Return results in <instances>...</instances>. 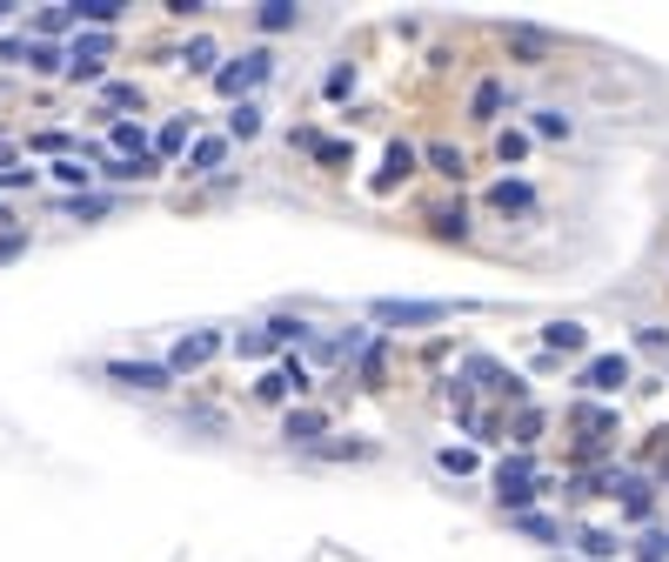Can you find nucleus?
Masks as SVG:
<instances>
[{
    "instance_id": "f257e3e1",
    "label": "nucleus",
    "mask_w": 669,
    "mask_h": 562,
    "mask_svg": "<svg viewBox=\"0 0 669 562\" xmlns=\"http://www.w3.org/2000/svg\"><path fill=\"white\" fill-rule=\"evenodd\" d=\"M268 74H275V54H268V47H248V54H234V60H221V67H215V95L248 101Z\"/></svg>"
},
{
    "instance_id": "f03ea898",
    "label": "nucleus",
    "mask_w": 669,
    "mask_h": 562,
    "mask_svg": "<svg viewBox=\"0 0 669 562\" xmlns=\"http://www.w3.org/2000/svg\"><path fill=\"white\" fill-rule=\"evenodd\" d=\"M369 315L388 321V329H429V321H449L456 315V301H375Z\"/></svg>"
},
{
    "instance_id": "7ed1b4c3",
    "label": "nucleus",
    "mask_w": 669,
    "mask_h": 562,
    "mask_svg": "<svg viewBox=\"0 0 669 562\" xmlns=\"http://www.w3.org/2000/svg\"><path fill=\"white\" fill-rule=\"evenodd\" d=\"M215 355H221V335H215V329H195V335L175 342V355H167L161 368H167V375H195V368H208Z\"/></svg>"
},
{
    "instance_id": "20e7f679",
    "label": "nucleus",
    "mask_w": 669,
    "mask_h": 562,
    "mask_svg": "<svg viewBox=\"0 0 669 562\" xmlns=\"http://www.w3.org/2000/svg\"><path fill=\"white\" fill-rule=\"evenodd\" d=\"M536 496H542V482H536V475H495V503L509 509V516H529Z\"/></svg>"
},
{
    "instance_id": "39448f33",
    "label": "nucleus",
    "mask_w": 669,
    "mask_h": 562,
    "mask_svg": "<svg viewBox=\"0 0 669 562\" xmlns=\"http://www.w3.org/2000/svg\"><path fill=\"white\" fill-rule=\"evenodd\" d=\"M108 382H121V388H167V382H175V375H167L161 362H108Z\"/></svg>"
},
{
    "instance_id": "423d86ee",
    "label": "nucleus",
    "mask_w": 669,
    "mask_h": 562,
    "mask_svg": "<svg viewBox=\"0 0 669 562\" xmlns=\"http://www.w3.org/2000/svg\"><path fill=\"white\" fill-rule=\"evenodd\" d=\"M623 382H629V355H596L582 368V388H596V395H616Z\"/></svg>"
},
{
    "instance_id": "0eeeda50",
    "label": "nucleus",
    "mask_w": 669,
    "mask_h": 562,
    "mask_svg": "<svg viewBox=\"0 0 669 562\" xmlns=\"http://www.w3.org/2000/svg\"><path fill=\"white\" fill-rule=\"evenodd\" d=\"M228 161V134H195L188 141V175H215Z\"/></svg>"
},
{
    "instance_id": "6e6552de",
    "label": "nucleus",
    "mask_w": 669,
    "mask_h": 562,
    "mask_svg": "<svg viewBox=\"0 0 669 562\" xmlns=\"http://www.w3.org/2000/svg\"><path fill=\"white\" fill-rule=\"evenodd\" d=\"M489 201H495L502 214H529V208H536V188H529V181H509V175H502V181L489 188Z\"/></svg>"
},
{
    "instance_id": "1a4fd4ad",
    "label": "nucleus",
    "mask_w": 669,
    "mask_h": 562,
    "mask_svg": "<svg viewBox=\"0 0 669 562\" xmlns=\"http://www.w3.org/2000/svg\"><path fill=\"white\" fill-rule=\"evenodd\" d=\"M415 161H423V154H415V147H408V141H388V168H382V175H375V188H382V195H388V188H395V181H408V175H415Z\"/></svg>"
},
{
    "instance_id": "9d476101",
    "label": "nucleus",
    "mask_w": 669,
    "mask_h": 562,
    "mask_svg": "<svg viewBox=\"0 0 669 562\" xmlns=\"http://www.w3.org/2000/svg\"><path fill=\"white\" fill-rule=\"evenodd\" d=\"M108 141H114V161L147 154V128H141V121H108Z\"/></svg>"
},
{
    "instance_id": "9b49d317",
    "label": "nucleus",
    "mask_w": 669,
    "mask_h": 562,
    "mask_svg": "<svg viewBox=\"0 0 669 562\" xmlns=\"http://www.w3.org/2000/svg\"><path fill=\"white\" fill-rule=\"evenodd\" d=\"M295 21H301L295 0H262V8H255V27H262V34H288Z\"/></svg>"
},
{
    "instance_id": "f8f14e48",
    "label": "nucleus",
    "mask_w": 669,
    "mask_h": 562,
    "mask_svg": "<svg viewBox=\"0 0 669 562\" xmlns=\"http://www.w3.org/2000/svg\"><path fill=\"white\" fill-rule=\"evenodd\" d=\"M108 47H114L108 34H74V47H67V60H61V67H101V60H108Z\"/></svg>"
},
{
    "instance_id": "ddd939ff",
    "label": "nucleus",
    "mask_w": 669,
    "mask_h": 562,
    "mask_svg": "<svg viewBox=\"0 0 669 562\" xmlns=\"http://www.w3.org/2000/svg\"><path fill=\"white\" fill-rule=\"evenodd\" d=\"M308 335H315V329H308L301 315H275L268 329H262V349H282V342H308Z\"/></svg>"
},
{
    "instance_id": "4468645a",
    "label": "nucleus",
    "mask_w": 669,
    "mask_h": 562,
    "mask_svg": "<svg viewBox=\"0 0 669 562\" xmlns=\"http://www.w3.org/2000/svg\"><path fill=\"white\" fill-rule=\"evenodd\" d=\"M509 54H516V60H542V54H549V34L529 27V21H516V27H509Z\"/></svg>"
},
{
    "instance_id": "2eb2a0df",
    "label": "nucleus",
    "mask_w": 669,
    "mask_h": 562,
    "mask_svg": "<svg viewBox=\"0 0 669 562\" xmlns=\"http://www.w3.org/2000/svg\"><path fill=\"white\" fill-rule=\"evenodd\" d=\"M321 429H328V416H321V409H288V422H282V436H288V442H321Z\"/></svg>"
},
{
    "instance_id": "dca6fc26",
    "label": "nucleus",
    "mask_w": 669,
    "mask_h": 562,
    "mask_svg": "<svg viewBox=\"0 0 669 562\" xmlns=\"http://www.w3.org/2000/svg\"><path fill=\"white\" fill-rule=\"evenodd\" d=\"M295 147H308L315 161H328V168H342V161H349V141H328V134H308V128L295 134Z\"/></svg>"
},
{
    "instance_id": "f3484780",
    "label": "nucleus",
    "mask_w": 669,
    "mask_h": 562,
    "mask_svg": "<svg viewBox=\"0 0 669 562\" xmlns=\"http://www.w3.org/2000/svg\"><path fill=\"white\" fill-rule=\"evenodd\" d=\"M262 134V101H234L228 114V141H255Z\"/></svg>"
},
{
    "instance_id": "a211bd4d",
    "label": "nucleus",
    "mask_w": 669,
    "mask_h": 562,
    "mask_svg": "<svg viewBox=\"0 0 669 562\" xmlns=\"http://www.w3.org/2000/svg\"><path fill=\"white\" fill-rule=\"evenodd\" d=\"M502 114V80H475V95H469V121H495Z\"/></svg>"
},
{
    "instance_id": "6ab92c4d",
    "label": "nucleus",
    "mask_w": 669,
    "mask_h": 562,
    "mask_svg": "<svg viewBox=\"0 0 669 562\" xmlns=\"http://www.w3.org/2000/svg\"><path fill=\"white\" fill-rule=\"evenodd\" d=\"M542 342L575 355V349H590V329H582V321H549V329H542Z\"/></svg>"
},
{
    "instance_id": "aec40b11",
    "label": "nucleus",
    "mask_w": 669,
    "mask_h": 562,
    "mask_svg": "<svg viewBox=\"0 0 669 562\" xmlns=\"http://www.w3.org/2000/svg\"><path fill=\"white\" fill-rule=\"evenodd\" d=\"M182 67H188V74H208V80H215V67H221V60H215V41H208V34H195V41L182 47Z\"/></svg>"
},
{
    "instance_id": "412c9836",
    "label": "nucleus",
    "mask_w": 669,
    "mask_h": 562,
    "mask_svg": "<svg viewBox=\"0 0 669 562\" xmlns=\"http://www.w3.org/2000/svg\"><path fill=\"white\" fill-rule=\"evenodd\" d=\"M54 181H61V188H74V195H88L95 168H88V161H74V154H61V161H54Z\"/></svg>"
},
{
    "instance_id": "4be33fe9",
    "label": "nucleus",
    "mask_w": 669,
    "mask_h": 562,
    "mask_svg": "<svg viewBox=\"0 0 669 562\" xmlns=\"http://www.w3.org/2000/svg\"><path fill=\"white\" fill-rule=\"evenodd\" d=\"M423 161H429V168H436L442 181H462V175H469V161H462V147H429Z\"/></svg>"
},
{
    "instance_id": "5701e85b",
    "label": "nucleus",
    "mask_w": 669,
    "mask_h": 562,
    "mask_svg": "<svg viewBox=\"0 0 669 562\" xmlns=\"http://www.w3.org/2000/svg\"><path fill=\"white\" fill-rule=\"evenodd\" d=\"M188 141H195V128H188V121H167V128L154 134V161H167V154H182Z\"/></svg>"
},
{
    "instance_id": "b1692460",
    "label": "nucleus",
    "mask_w": 669,
    "mask_h": 562,
    "mask_svg": "<svg viewBox=\"0 0 669 562\" xmlns=\"http://www.w3.org/2000/svg\"><path fill=\"white\" fill-rule=\"evenodd\" d=\"M108 208H114V195H95V188H88V195H67V214H74V221H101Z\"/></svg>"
},
{
    "instance_id": "393cba45",
    "label": "nucleus",
    "mask_w": 669,
    "mask_h": 562,
    "mask_svg": "<svg viewBox=\"0 0 669 562\" xmlns=\"http://www.w3.org/2000/svg\"><path fill=\"white\" fill-rule=\"evenodd\" d=\"M529 134H542V141H569V114H562V108H536Z\"/></svg>"
},
{
    "instance_id": "a878e982",
    "label": "nucleus",
    "mask_w": 669,
    "mask_h": 562,
    "mask_svg": "<svg viewBox=\"0 0 669 562\" xmlns=\"http://www.w3.org/2000/svg\"><path fill=\"white\" fill-rule=\"evenodd\" d=\"M108 108H134L141 114V88H134V80H108V88H101V114Z\"/></svg>"
},
{
    "instance_id": "bb28decb",
    "label": "nucleus",
    "mask_w": 669,
    "mask_h": 562,
    "mask_svg": "<svg viewBox=\"0 0 669 562\" xmlns=\"http://www.w3.org/2000/svg\"><path fill=\"white\" fill-rule=\"evenodd\" d=\"M382 375H388V342H369V349H362V382L382 388Z\"/></svg>"
},
{
    "instance_id": "cd10ccee",
    "label": "nucleus",
    "mask_w": 669,
    "mask_h": 562,
    "mask_svg": "<svg viewBox=\"0 0 669 562\" xmlns=\"http://www.w3.org/2000/svg\"><path fill=\"white\" fill-rule=\"evenodd\" d=\"M495 154H502V161H509V168H516V161H529V134H523V128H502Z\"/></svg>"
},
{
    "instance_id": "c85d7f7f",
    "label": "nucleus",
    "mask_w": 669,
    "mask_h": 562,
    "mask_svg": "<svg viewBox=\"0 0 669 562\" xmlns=\"http://www.w3.org/2000/svg\"><path fill=\"white\" fill-rule=\"evenodd\" d=\"M575 542H582V555H596V562H610V555L623 549V542H616V536H603V529H582Z\"/></svg>"
},
{
    "instance_id": "c756f323",
    "label": "nucleus",
    "mask_w": 669,
    "mask_h": 562,
    "mask_svg": "<svg viewBox=\"0 0 669 562\" xmlns=\"http://www.w3.org/2000/svg\"><path fill=\"white\" fill-rule=\"evenodd\" d=\"M321 455H334V462H375V442H321Z\"/></svg>"
},
{
    "instance_id": "7c9ffc66",
    "label": "nucleus",
    "mask_w": 669,
    "mask_h": 562,
    "mask_svg": "<svg viewBox=\"0 0 669 562\" xmlns=\"http://www.w3.org/2000/svg\"><path fill=\"white\" fill-rule=\"evenodd\" d=\"M28 67H34V74H61V54H54V41H28Z\"/></svg>"
},
{
    "instance_id": "2f4dec72",
    "label": "nucleus",
    "mask_w": 669,
    "mask_h": 562,
    "mask_svg": "<svg viewBox=\"0 0 669 562\" xmlns=\"http://www.w3.org/2000/svg\"><path fill=\"white\" fill-rule=\"evenodd\" d=\"M436 234L462 241V234H469V208H462V201H456V208H442V214H436Z\"/></svg>"
},
{
    "instance_id": "473e14b6",
    "label": "nucleus",
    "mask_w": 669,
    "mask_h": 562,
    "mask_svg": "<svg viewBox=\"0 0 669 562\" xmlns=\"http://www.w3.org/2000/svg\"><path fill=\"white\" fill-rule=\"evenodd\" d=\"M669 555V529H649V536H636V562H662Z\"/></svg>"
},
{
    "instance_id": "72a5a7b5",
    "label": "nucleus",
    "mask_w": 669,
    "mask_h": 562,
    "mask_svg": "<svg viewBox=\"0 0 669 562\" xmlns=\"http://www.w3.org/2000/svg\"><path fill=\"white\" fill-rule=\"evenodd\" d=\"M321 88H328V101L355 95V67H349V60H342V67H328V80H321Z\"/></svg>"
},
{
    "instance_id": "f704fd0d",
    "label": "nucleus",
    "mask_w": 669,
    "mask_h": 562,
    "mask_svg": "<svg viewBox=\"0 0 669 562\" xmlns=\"http://www.w3.org/2000/svg\"><path fill=\"white\" fill-rule=\"evenodd\" d=\"M516 529H523L529 542H556V522H549V516H536V509H529V516H516Z\"/></svg>"
},
{
    "instance_id": "c9c22d12",
    "label": "nucleus",
    "mask_w": 669,
    "mask_h": 562,
    "mask_svg": "<svg viewBox=\"0 0 669 562\" xmlns=\"http://www.w3.org/2000/svg\"><path fill=\"white\" fill-rule=\"evenodd\" d=\"M28 255V228H0V262H14Z\"/></svg>"
},
{
    "instance_id": "e433bc0d",
    "label": "nucleus",
    "mask_w": 669,
    "mask_h": 562,
    "mask_svg": "<svg viewBox=\"0 0 669 562\" xmlns=\"http://www.w3.org/2000/svg\"><path fill=\"white\" fill-rule=\"evenodd\" d=\"M34 27H41V34H67V27H74V8H47Z\"/></svg>"
},
{
    "instance_id": "4c0bfd02",
    "label": "nucleus",
    "mask_w": 669,
    "mask_h": 562,
    "mask_svg": "<svg viewBox=\"0 0 669 562\" xmlns=\"http://www.w3.org/2000/svg\"><path fill=\"white\" fill-rule=\"evenodd\" d=\"M536 436H542V409H523L516 416V442H536Z\"/></svg>"
},
{
    "instance_id": "58836bf2",
    "label": "nucleus",
    "mask_w": 669,
    "mask_h": 562,
    "mask_svg": "<svg viewBox=\"0 0 669 562\" xmlns=\"http://www.w3.org/2000/svg\"><path fill=\"white\" fill-rule=\"evenodd\" d=\"M436 462H442V469H449V475H469V469H475V455H469V449H442V455H436Z\"/></svg>"
},
{
    "instance_id": "ea45409f",
    "label": "nucleus",
    "mask_w": 669,
    "mask_h": 562,
    "mask_svg": "<svg viewBox=\"0 0 669 562\" xmlns=\"http://www.w3.org/2000/svg\"><path fill=\"white\" fill-rule=\"evenodd\" d=\"M34 181V168H0V188H28Z\"/></svg>"
},
{
    "instance_id": "a19ab883",
    "label": "nucleus",
    "mask_w": 669,
    "mask_h": 562,
    "mask_svg": "<svg viewBox=\"0 0 669 562\" xmlns=\"http://www.w3.org/2000/svg\"><path fill=\"white\" fill-rule=\"evenodd\" d=\"M0 221H14V214H8V208H0Z\"/></svg>"
}]
</instances>
